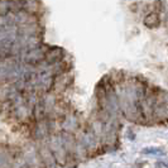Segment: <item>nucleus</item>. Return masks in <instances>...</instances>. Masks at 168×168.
Returning a JSON list of instances; mask_svg holds the SVG:
<instances>
[{"label":"nucleus","mask_w":168,"mask_h":168,"mask_svg":"<svg viewBox=\"0 0 168 168\" xmlns=\"http://www.w3.org/2000/svg\"><path fill=\"white\" fill-rule=\"evenodd\" d=\"M43 0H0V103L46 101L74 81L65 48L47 40Z\"/></svg>","instance_id":"1"},{"label":"nucleus","mask_w":168,"mask_h":168,"mask_svg":"<svg viewBox=\"0 0 168 168\" xmlns=\"http://www.w3.org/2000/svg\"><path fill=\"white\" fill-rule=\"evenodd\" d=\"M142 153L145 154V156H163L164 150L161 149V148L150 147V148H144V149L142 150Z\"/></svg>","instance_id":"2"},{"label":"nucleus","mask_w":168,"mask_h":168,"mask_svg":"<svg viewBox=\"0 0 168 168\" xmlns=\"http://www.w3.org/2000/svg\"><path fill=\"white\" fill-rule=\"evenodd\" d=\"M157 167H163V168H168V164L167 163H163V162H157L156 163Z\"/></svg>","instance_id":"3"}]
</instances>
